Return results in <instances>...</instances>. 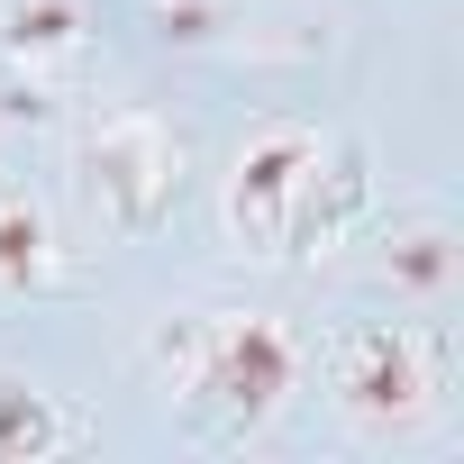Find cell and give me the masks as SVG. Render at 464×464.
Listing matches in <instances>:
<instances>
[{"label": "cell", "mask_w": 464, "mask_h": 464, "mask_svg": "<svg viewBox=\"0 0 464 464\" xmlns=\"http://www.w3.org/2000/svg\"><path fill=\"white\" fill-rule=\"evenodd\" d=\"M382 292L410 301V310H446L455 301V274H464V246H455V227L446 218H401L392 237H382Z\"/></svg>", "instance_id": "6"}, {"label": "cell", "mask_w": 464, "mask_h": 464, "mask_svg": "<svg viewBox=\"0 0 464 464\" xmlns=\"http://www.w3.org/2000/svg\"><path fill=\"white\" fill-rule=\"evenodd\" d=\"M64 446H82V419L28 373H0V464H46Z\"/></svg>", "instance_id": "8"}, {"label": "cell", "mask_w": 464, "mask_h": 464, "mask_svg": "<svg viewBox=\"0 0 464 464\" xmlns=\"http://www.w3.org/2000/svg\"><path fill=\"white\" fill-rule=\"evenodd\" d=\"M64 283V237H55V218L37 191L19 182H0V292L10 301H37Z\"/></svg>", "instance_id": "7"}, {"label": "cell", "mask_w": 464, "mask_h": 464, "mask_svg": "<svg viewBox=\"0 0 464 464\" xmlns=\"http://www.w3.org/2000/svg\"><path fill=\"white\" fill-rule=\"evenodd\" d=\"M0 64L28 82H73L92 64V0H0Z\"/></svg>", "instance_id": "5"}, {"label": "cell", "mask_w": 464, "mask_h": 464, "mask_svg": "<svg viewBox=\"0 0 464 464\" xmlns=\"http://www.w3.org/2000/svg\"><path fill=\"white\" fill-rule=\"evenodd\" d=\"M328 146H337V137H319V128H301V119L246 128L237 164H227V182H218V227H227V246H237V256H283V246H292V209L310 200Z\"/></svg>", "instance_id": "4"}, {"label": "cell", "mask_w": 464, "mask_h": 464, "mask_svg": "<svg viewBox=\"0 0 464 464\" xmlns=\"http://www.w3.org/2000/svg\"><path fill=\"white\" fill-rule=\"evenodd\" d=\"M328 392L364 437H410L446 401V355L410 319H364V328H346L328 346Z\"/></svg>", "instance_id": "2"}, {"label": "cell", "mask_w": 464, "mask_h": 464, "mask_svg": "<svg viewBox=\"0 0 464 464\" xmlns=\"http://www.w3.org/2000/svg\"><path fill=\"white\" fill-rule=\"evenodd\" d=\"M355 200H364V164H355V146H328L310 200L292 209V246H283V256H319V246H337V227L355 218Z\"/></svg>", "instance_id": "9"}, {"label": "cell", "mask_w": 464, "mask_h": 464, "mask_svg": "<svg viewBox=\"0 0 464 464\" xmlns=\"http://www.w3.org/2000/svg\"><path fill=\"white\" fill-rule=\"evenodd\" d=\"M155 373L227 437H256L301 392V337L274 310H191L155 337Z\"/></svg>", "instance_id": "1"}, {"label": "cell", "mask_w": 464, "mask_h": 464, "mask_svg": "<svg viewBox=\"0 0 464 464\" xmlns=\"http://www.w3.org/2000/svg\"><path fill=\"white\" fill-rule=\"evenodd\" d=\"M73 164H82V191H92L101 227H119V237H146V227L173 209V191H182V164H191V146H182V137H173L155 110L119 101V110L82 119V137H73Z\"/></svg>", "instance_id": "3"}, {"label": "cell", "mask_w": 464, "mask_h": 464, "mask_svg": "<svg viewBox=\"0 0 464 464\" xmlns=\"http://www.w3.org/2000/svg\"><path fill=\"white\" fill-rule=\"evenodd\" d=\"M146 19H155V37H173V46H209V37H227L237 0H146Z\"/></svg>", "instance_id": "10"}]
</instances>
